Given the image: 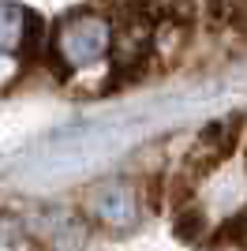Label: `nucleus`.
Masks as SVG:
<instances>
[{
  "label": "nucleus",
  "instance_id": "nucleus-1",
  "mask_svg": "<svg viewBox=\"0 0 247 251\" xmlns=\"http://www.w3.org/2000/svg\"><path fill=\"white\" fill-rule=\"evenodd\" d=\"M52 49L60 52V60L68 68H86V64L109 56L113 49V26L101 19V15H90V11H75V15H64L52 30Z\"/></svg>",
  "mask_w": 247,
  "mask_h": 251
},
{
  "label": "nucleus",
  "instance_id": "nucleus-2",
  "mask_svg": "<svg viewBox=\"0 0 247 251\" xmlns=\"http://www.w3.org/2000/svg\"><path fill=\"white\" fill-rule=\"evenodd\" d=\"M26 232H34V240L49 251H82L86 244V225L64 206L38 210V218L26 221Z\"/></svg>",
  "mask_w": 247,
  "mask_h": 251
},
{
  "label": "nucleus",
  "instance_id": "nucleus-3",
  "mask_svg": "<svg viewBox=\"0 0 247 251\" xmlns=\"http://www.w3.org/2000/svg\"><path fill=\"white\" fill-rule=\"evenodd\" d=\"M90 210L94 218L109 225V229H131L139 221V206H135V191L120 180H109L90 195Z\"/></svg>",
  "mask_w": 247,
  "mask_h": 251
},
{
  "label": "nucleus",
  "instance_id": "nucleus-4",
  "mask_svg": "<svg viewBox=\"0 0 247 251\" xmlns=\"http://www.w3.org/2000/svg\"><path fill=\"white\" fill-rule=\"evenodd\" d=\"M210 11H214L217 23L247 34V0H210Z\"/></svg>",
  "mask_w": 247,
  "mask_h": 251
},
{
  "label": "nucleus",
  "instance_id": "nucleus-5",
  "mask_svg": "<svg viewBox=\"0 0 247 251\" xmlns=\"http://www.w3.org/2000/svg\"><path fill=\"white\" fill-rule=\"evenodd\" d=\"M23 19H26V11H23V8H15V4H0V52L8 49V45L19 49Z\"/></svg>",
  "mask_w": 247,
  "mask_h": 251
},
{
  "label": "nucleus",
  "instance_id": "nucleus-6",
  "mask_svg": "<svg viewBox=\"0 0 247 251\" xmlns=\"http://www.w3.org/2000/svg\"><path fill=\"white\" fill-rule=\"evenodd\" d=\"M202 232H210V225H206V218H202V210H195V206L180 210V218H176V236H180V240H187V244H198V240H202Z\"/></svg>",
  "mask_w": 247,
  "mask_h": 251
},
{
  "label": "nucleus",
  "instance_id": "nucleus-7",
  "mask_svg": "<svg viewBox=\"0 0 247 251\" xmlns=\"http://www.w3.org/2000/svg\"><path fill=\"white\" fill-rule=\"evenodd\" d=\"M217 244H232V248H247V210L232 214V218L217 229Z\"/></svg>",
  "mask_w": 247,
  "mask_h": 251
}]
</instances>
